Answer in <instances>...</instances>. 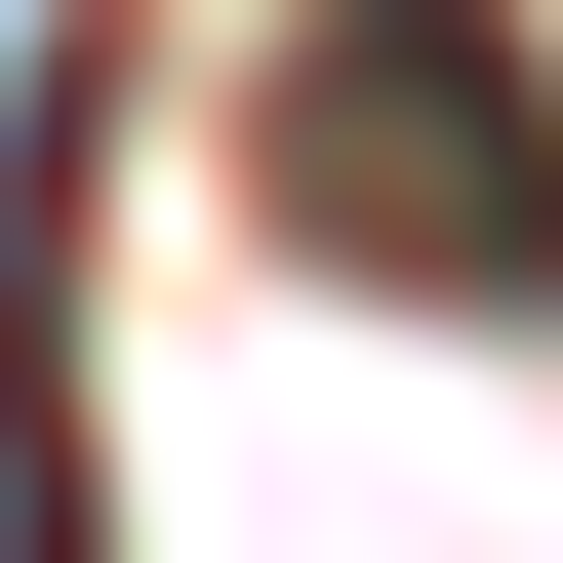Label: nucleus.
I'll use <instances>...</instances> for the list:
<instances>
[{
	"instance_id": "1",
	"label": "nucleus",
	"mask_w": 563,
	"mask_h": 563,
	"mask_svg": "<svg viewBox=\"0 0 563 563\" xmlns=\"http://www.w3.org/2000/svg\"><path fill=\"white\" fill-rule=\"evenodd\" d=\"M282 201L363 282H563V81L483 0H322V41H282Z\"/></svg>"
}]
</instances>
